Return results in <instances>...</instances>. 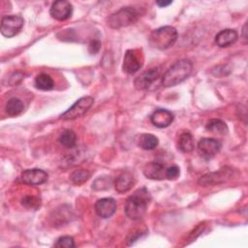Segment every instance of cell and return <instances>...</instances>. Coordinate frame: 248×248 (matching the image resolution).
<instances>
[{"label":"cell","instance_id":"cell-26","mask_svg":"<svg viewBox=\"0 0 248 248\" xmlns=\"http://www.w3.org/2000/svg\"><path fill=\"white\" fill-rule=\"evenodd\" d=\"M111 185V179L110 177H99L97 178L93 184H92V188L94 190H97V191H100V190H107V189H109Z\"/></svg>","mask_w":248,"mask_h":248},{"label":"cell","instance_id":"cell-12","mask_svg":"<svg viewBox=\"0 0 248 248\" xmlns=\"http://www.w3.org/2000/svg\"><path fill=\"white\" fill-rule=\"evenodd\" d=\"M48 174L40 169L25 170L21 173V180L27 185H40L46 182Z\"/></svg>","mask_w":248,"mask_h":248},{"label":"cell","instance_id":"cell-17","mask_svg":"<svg viewBox=\"0 0 248 248\" xmlns=\"http://www.w3.org/2000/svg\"><path fill=\"white\" fill-rule=\"evenodd\" d=\"M135 184V179L133 175L129 172H123L117 176L114 182L115 190L118 193H125L129 191Z\"/></svg>","mask_w":248,"mask_h":248},{"label":"cell","instance_id":"cell-9","mask_svg":"<svg viewBox=\"0 0 248 248\" xmlns=\"http://www.w3.org/2000/svg\"><path fill=\"white\" fill-rule=\"evenodd\" d=\"M221 142L215 139L202 138L198 143V151L205 159L214 157L221 149Z\"/></svg>","mask_w":248,"mask_h":248},{"label":"cell","instance_id":"cell-23","mask_svg":"<svg viewBox=\"0 0 248 248\" xmlns=\"http://www.w3.org/2000/svg\"><path fill=\"white\" fill-rule=\"evenodd\" d=\"M58 141L65 147L67 148H72L76 145V142H77V136L75 134V132L73 130H70V129H67V130H64L59 138H58Z\"/></svg>","mask_w":248,"mask_h":248},{"label":"cell","instance_id":"cell-20","mask_svg":"<svg viewBox=\"0 0 248 248\" xmlns=\"http://www.w3.org/2000/svg\"><path fill=\"white\" fill-rule=\"evenodd\" d=\"M178 148L184 153H189L194 149V139L191 133L184 132L179 136Z\"/></svg>","mask_w":248,"mask_h":248},{"label":"cell","instance_id":"cell-31","mask_svg":"<svg viewBox=\"0 0 248 248\" xmlns=\"http://www.w3.org/2000/svg\"><path fill=\"white\" fill-rule=\"evenodd\" d=\"M245 33H246V24H244V26H243V39H244V40H246Z\"/></svg>","mask_w":248,"mask_h":248},{"label":"cell","instance_id":"cell-15","mask_svg":"<svg viewBox=\"0 0 248 248\" xmlns=\"http://www.w3.org/2000/svg\"><path fill=\"white\" fill-rule=\"evenodd\" d=\"M166 167L158 162H150L145 165L143 169V174L145 177L153 180L166 179Z\"/></svg>","mask_w":248,"mask_h":248},{"label":"cell","instance_id":"cell-1","mask_svg":"<svg viewBox=\"0 0 248 248\" xmlns=\"http://www.w3.org/2000/svg\"><path fill=\"white\" fill-rule=\"evenodd\" d=\"M151 201V195L145 187H141L135 191L125 202V214L132 220L141 219L146 211Z\"/></svg>","mask_w":248,"mask_h":248},{"label":"cell","instance_id":"cell-16","mask_svg":"<svg viewBox=\"0 0 248 248\" xmlns=\"http://www.w3.org/2000/svg\"><path fill=\"white\" fill-rule=\"evenodd\" d=\"M237 32L233 29H225L215 36V43L220 47H228L237 40Z\"/></svg>","mask_w":248,"mask_h":248},{"label":"cell","instance_id":"cell-29","mask_svg":"<svg viewBox=\"0 0 248 248\" xmlns=\"http://www.w3.org/2000/svg\"><path fill=\"white\" fill-rule=\"evenodd\" d=\"M101 48V42L98 40H93L88 45V50L91 54H96Z\"/></svg>","mask_w":248,"mask_h":248},{"label":"cell","instance_id":"cell-25","mask_svg":"<svg viewBox=\"0 0 248 248\" xmlns=\"http://www.w3.org/2000/svg\"><path fill=\"white\" fill-rule=\"evenodd\" d=\"M21 204L28 209H38L41 206V199L35 196H25L21 200Z\"/></svg>","mask_w":248,"mask_h":248},{"label":"cell","instance_id":"cell-19","mask_svg":"<svg viewBox=\"0 0 248 248\" xmlns=\"http://www.w3.org/2000/svg\"><path fill=\"white\" fill-rule=\"evenodd\" d=\"M205 129L211 133L218 135H226L229 131L227 124L221 119H210L205 125Z\"/></svg>","mask_w":248,"mask_h":248},{"label":"cell","instance_id":"cell-22","mask_svg":"<svg viewBox=\"0 0 248 248\" xmlns=\"http://www.w3.org/2000/svg\"><path fill=\"white\" fill-rule=\"evenodd\" d=\"M24 108V105L22 103V101L18 98H11L7 104H6V112L10 115V116H16L18 114H20L23 111Z\"/></svg>","mask_w":248,"mask_h":248},{"label":"cell","instance_id":"cell-4","mask_svg":"<svg viewBox=\"0 0 248 248\" xmlns=\"http://www.w3.org/2000/svg\"><path fill=\"white\" fill-rule=\"evenodd\" d=\"M140 16V13L138 9L134 7H123L117 12L111 14L107 18V22L109 27L118 29L134 24Z\"/></svg>","mask_w":248,"mask_h":248},{"label":"cell","instance_id":"cell-7","mask_svg":"<svg viewBox=\"0 0 248 248\" xmlns=\"http://www.w3.org/2000/svg\"><path fill=\"white\" fill-rule=\"evenodd\" d=\"M24 19L22 16L17 15L5 16L1 19V33L3 36L11 38L16 36L22 28Z\"/></svg>","mask_w":248,"mask_h":248},{"label":"cell","instance_id":"cell-3","mask_svg":"<svg viewBox=\"0 0 248 248\" xmlns=\"http://www.w3.org/2000/svg\"><path fill=\"white\" fill-rule=\"evenodd\" d=\"M177 39V32L172 26H163L153 30L149 36V44L158 49H167L173 46Z\"/></svg>","mask_w":248,"mask_h":248},{"label":"cell","instance_id":"cell-27","mask_svg":"<svg viewBox=\"0 0 248 248\" xmlns=\"http://www.w3.org/2000/svg\"><path fill=\"white\" fill-rule=\"evenodd\" d=\"M55 247H59V248H73L76 246L74 238L72 236L69 235H65V236H61L59 237L56 242L54 243Z\"/></svg>","mask_w":248,"mask_h":248},{"label":"cell","instance_id":"cell-21","mask_svg":"<svg viewBox=\"0 0 248 248\" xmlns=\"http://www.w3.org/2000/svg\"><path fill=\"white\" fill-rule=\"evenodd\" d=\"M35 86L40 90H50L54 87V82L52 78L45 73L39 74L35 78Z\"/></svg>","mask_w":248,"mask_h":248},{"label":"cell","instance_id":"cell-13","mask_svg":"<svg viewBox=\"0 0 248 248\" xmlns=\"http://www.w3.org/2000/svg\"><path fill=\"white\" fill-rule=\"evenodd\" d=\"M116 202L111 198H103L96 202L95 211L98 216L102 218H108L116 211Z\"/></svg>","mask_w":248,"mask_h":248},{"label":"cell","instance_id":"cell-24","mask_svg":"<svg viewBox=\"0 0 248 248\" xmlns=\"http://www.w3.org/2000/svg\"><path fill=\"white\" fill-rule=\"evenodd\" d=\"M90 177V172L87 170H77L70 174V180L75 185H81Z\"/></svg>","mask_w":248,"mask_h":248},{"label":"cell","instance_id":"cell-8","mask_svg":"<svg viewBox=\"0 0 248 248\" xmlns=\"http://www.w3.org/2000/svg\"><path fill=\"white\" fill-rule=\"evenodd\" d=\"M142 66V57L136 49H128L124 55L122 69L125 73L133 75Z\"/></svg>","mask_w":248,"mask_h":248},{"label":"cell","instance_id":"cell-10","mask_svg":"<svg viewBox=\"0 0 248 248\" xmlns=\"http://www.w3.org/2000/svg\"><path fill=\"white\" fill-rule=\"evenodd\" d=\"M49 13L50 16L56 20L63 21L71 17L73 14V6L69 1L58 0L51 5Z\"/></svg>","mask_w":248,"mask_h":248},{"label":"cell","instance_id":"cell-11","mask_svg":"<svg viewBox=\"0 0 248 248\" xmlns=\"http://www.w3.org/2000/svg\"><path fill=\"white\" fill-rule=\"evenodd\" d=\"M159 76L160 69L158 67L151 68L136 78L134 80V85L138 90H145L159 78Z\"/></svg>","mask_w":248,"mask_h":248},{"label":"cell","instance_id":"cell-2","mask_svg":"<svg viewBox=\"0 0 248 248\" xmlns=\"http://www.w3.org/2000/svg\"><path fill=\"white\" fill-rule=\"evenodd\" d=\"M192 73V63L187 59H180L174 62L163 75L162 84L165 87H171L184 81Z\"/></svg>","mask_w":248,"mask_h":248},{"label":"cell","instance_id":"cell-5","mask_svg":"<svg viewBox=\"0 0 248 248\" xmlns=\"http://www.w3.org/2000/svg\"><path fill=\"white\" fill-rule=\"evenodd\" d=\"M94 99L90 96H84L79 98L70 108L61 114V118L64 120H74L83 116L89 108L92 107Z\"/></svg>","mask_w":248,"mask_h":248},{"label":"cell","instance_id":"cell-28","mask_svg":"<svg viewBox=\"0 0 248 248\" xmlns=\"http://www.w3.org/2000/svg\"><path fill=\"white\" fill-rule=\"evenodd\" d=\"M180 174V170L177 166H171L168 167L166 169V179L173 180L176 179Z\"/></svg>","mask_w":248,"mask_h":248},{"label":"cell","instance_id":"cell-30","mask_svg":"<svg viewBox=\"0 0 248 248\" xmlns=\"http://www.w3.org/2000/svg\"><path fill=\"white\" fill-rule=\"evenodd\" d=\"M172 2L171 1H157L156 2V4L158 5V6H160V7H167V6H169V5H170Z\"/></svg>","mask_w":248,"mask_h":248},{"label":"cell","instance_id":"cell-14","mask_svg":"<svg viewBox=\"0 0 248 248\" xmlns=\"http://www.w3.org/2000/svg\"><path fill=\"white\" fill-rule=\"evenodd\" d=\"M173 118V113L165 108L156 109L150 116L152 124L158 128H166L170 126L172 123Z\"/></svg>","mask_w":248,"mask_h":248},{"label":"cell","instance_id":"cell-18","mask_svg":"<svg viewBox=\"0 0 248 248\" xmlns=\"http://www.w3.org/2000/svg\"><path fill=\"white\" fill-rule=\"evenodd\" d=\"M138 145L144 150H152L157 147L159 140L158 138L152 134H141L137 140Z\"/></svg>","mask_w":248,"mask_h":248},{"label":"cell","instance_id":"cell-6","mask_svg":"<svg viewBox=\"0 0 248 248\" xmlns=\"http://www.w3.org/2000/svg\"><path fill=\"white\" fill-rule=\"evenodd\" d=\"M232 174V170L228 167H224L216 171L209 172V173L202 175L199 179L198 184L202 187L218 185V184L224 183V182L228 181L229 179H231Z\"/></svg>","mask_w":248,"mask_h":248}]
</instances>
